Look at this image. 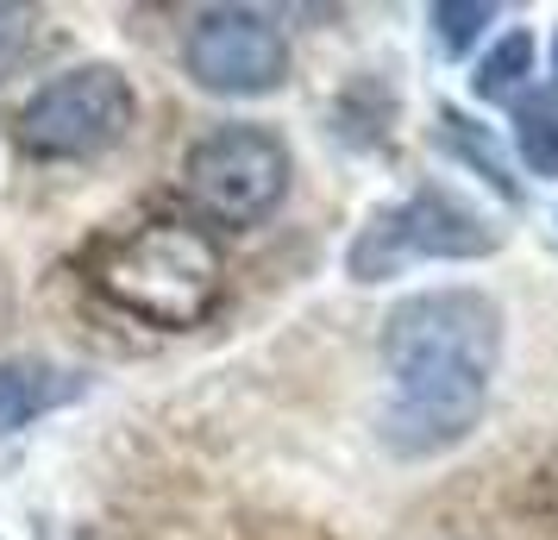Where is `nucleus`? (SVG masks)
Returning <instances> with one entry per match:
<instances>
[{
    "mask_svg": "<svg viewBox=\"0 0 558 540\" xmlns=\"http://www.w3.org/2000/svg\"><path fill=\"white\" fill-rule=\"evenodd\" d=\"M553 70H558V32H553Z\"/></svg>",
    "mask_w": 558,
    "mask_h": 540,
    "instance_id": "13",
    "label": "nucleus"
},
{
    "mask_svg": "<svg viewBox=\"0 0 558 540\" xmlns=\"http://www.w3.org/2000/svg\"><path fill=\"white\" fill-rule=\"evenodd\" d=\"M514 145L533 177H558V88H521L514 101Z\"/></svg>",
    "mask_w": 558,
    "mask_h": 540,
    "instance_id": "8",
    "label": "nucleus"
},
{
    "mask_svg": "<svg viewBox=\"0 0 558 540\" xmlns=\"http://www.w3.org/2000/svg\"><path fill=\"white\" fill-rule=\"evenodd\" d=\"M182 63L214 95H270L289 76V38L252 7H214L195 20Z\"/></svg>",
    "mask_w": 558,
    "mask_h": 540,
    "instance_id": "6",
    "label": "nucleus"
},
{
    "mask_svg": "<svg viewBox=\"0 0 558 540\" xmlns=\"http://www.w3.org/2000/svg\"><path fill=\"white\" fill-rule=\"evenodd\" d=\"M132 127V88L113 63H82L45 82L20 107V145L32 157H101Z\"/></svg>",
    "mask_w": 558,
    "mask_h": 540,
    "instance_id": "5",
    "label": "nucleus"
},
{
    "mask_svg": "<svg viewBox=\"0 0 558 540\" xmlns=\"http://www.w3.org/2000/svg\"><path fill=\"white\" fill-rule=\"evenodd\" d=\"M101 296L113 309L138 314L151 327H202L220 302V252L207 245V232L151 220L126 232L101 257Z\"/></svg>",
    "mask_w": 558,
    "mask_h": 540,
    "instance_id": "2",
    "label": "nucleus"
},
{
    "mask_svg": "<svg viewBox=\"0 0 558 540\" xmlns=\"http://www.w3.org/2000/svg\"><path fill=\"white\" fill-rule=\"evenodd\" d=\"M502 364V309L483 289H421L383 321L389 403L377 440L396 459H433L477 428Z\"/></svg>",
    "mask_w": 558,
    "mask_h": 540,
    "instance_id": "1",
    "label": "nucleus"
},
{
    "mask_svg": "<svg viewBox=\"0 0 558 540\" xmlns=\"http://www.w3.org/2000/svg\"><path fill=\"white\" fill-rule=\"evenodd\" d=\"M82 377L76 371H57V364L38 359H7L0 364V428H26L57 403H76Z\"/></svg>",
    "mask_w": 558,
    "mask_h": 540,
    "instance_id": "7",
    "label": "nucleus"
},
{
    "mask_svg": "<svg viewBox=\"0 0 558 540\" xmlns=\"http://www.w3.org/2000/svg\"><path fill=\"white\" fill-rule=\"evenodd\" d=\"M446 139H452L458 152L477 164L483 177H489V189L496 195H508V202H521V182L508 177V164H496V152H489V139H483V127L477 120H458V113H446Z\"/></svg>",
    "mask_w": 558,
    "mask_h": 540,
    "instance_id": "10",
    "label": "nucleus"
},
{
    "mask_svg": "<svg viewBox=\"0 0 558 540\" xmlns=\"http://www.w3.org/2000/svg\"><path fill=\"white\" fill-rule=\"evenodd\" d=\"M496 13H502V7H483V0H464V7H458V0H446V7H433L439 45H446L452 57H464V51H471V45L483 38V26H489Z\"/></svg>",
    "mask_w": 558,
    "mask_h": 540,
    "instance_id": "11",
    "label": "nucleus"
},
{
    "mask_svg": "<svg viewBox=\"0 0 558 540\" xmlns=\"http://www.w3.org/2000/svg\"><path fill=\"white\" fill-rule=\"evenodd\" d=\"M527 63H533V38H527V32H508L502 45L477 63V95H483V101H521Z\"/></svg>",
    "mask_w": 558,
    "mask_h": 540,
    "instance_id": "9",
    "label": "nucleus"
},
{
    "mask_svg": "<svg viewBox=\"0 0 558 540\" xmlns=\"http://www.w3.org/2000/svg\"><path fill=\"white\" fill-rule=\"evenodd\" d=\"M489 252H496V227L483 214L452 202L446 189H421V195H408L396 207H377L357 227L345 271L357 284H389L421 257H489Z\"/></svg>",
    "mask_w": 558,
    "mask_h": 540,
    "instance_id": "3",
    "label": "nucleus"
},
{
    "mask_svg": "<svg viewBox=\"0 0 558 540\" xmlns=\"http://www.w3.org/2000/svg\"><path fill=\"white\" fill-rule=\"evenodd\" d=\"M13 20H20V13H13V7H0V45H7V32H13Z\"/></svg>",
    "mask_w": 558,
    "mask_h": 540,
    "instance_id": "12",
    "label": "nucleus"
},
{
    "mask_svg": "<svg viewBox=\"0 0 558 540\" xmlns=\"http://www.w3.org/2000/svg\"><path fill=\"white\" fill-rule=\"evenodd\" d=\"M189 195L220 227H257L289 195V145L270 127H227L189 152Z\"/></svg>",
    "mask_w": 558,
    "mask_h": 540,
    "instance_id": "4",
    "label": "nucleus"
}]
</instances>
